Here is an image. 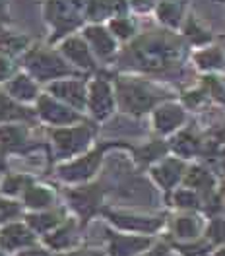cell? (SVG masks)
Listing matches in <instances>:
<instances>
[{"mask_svg": "<svg viewBox=\"0 0 225 256\" xmlns=\"http://www.w3.org/2000/svg\"><path fill=\"white\" fill-rule=\"evenodd\" d=\"M134 54H136L138 66L148 70H163L173 66V62L180 54V47H178V41H175L173 37L158 35L136 43Z\"/></svg>", "mask_w": 225, "mask_h": 256, "instance_id": "1", "label": "cell"}, {"mask_svg": "<svg viewBox=\"0 0 225 256\" xmlns=\"http://www.w3.org/2000/svg\"><path fill=\"white\" fill-rule=\"evenodd\" d=\"M118 99L122 109L128 112H144L156 105L158 96L142 82L124 80L118 82Z\"/></svg>", "mask_w": 225, "mask_h": 256, "instance_id": "2", "label": "cell"}, {"mask_svg": "<svg viewBox=\"0 0 225 256\" xmlns=\"http://www.w3.org/2000/svg\"><path fill=\"white\" fill-rule=\"evenodd\" d=\"M26 62L30 72L39 80H50L70 74V68L62 62V58L50 50H33Z\"/></svg>", "mask_w": 225, "mask_h": 256, "instance_id": "3", "label": "cell"}, {"mask_svg": "<svg viewBox=\"0 0 225 256\" xmlns=\"http://www.w3.org/2000/svg\"><path fill=\"white\" fill-rule=\"evenodd\" d=\"M80 0H48L47 16L56 32L62 33L80 24Z\"/></svg>", "mask_w": 225, "mask_h": 256, "instance_id": "4", "label": "cell"}, {"mask_svg": "<svg viewBox=\"0 0 225 256\" xmlns=\"http://www.w3.org/2000/svg\"><path fill=\"white\" fill-rule=\"evenodd\" d=\"M52 138H54V144L60 156H74L88 146L92 138V130L88 126L62 128V130H56Z\"/></svg>", "mask_w": 225, "mask_h": 256, "instance_id": "5", "label": "cell"}, {"mask_svg": "<svg viewBox=\"0 0 225 256\" xmlns=\"http://www.w3.org/2000/svg\"><path fill=\"white\" fill-rule=\"evenodd\" d=\"M99 161H101V152L97 150V152L86 156V158H80L78 161H72L70 165L60 167V176L64 180H70V182L86 180V178H90V176L96 173Z\"/></svg>", "mask_w": 225, "mask_h": 256, "instance_id": "6", "label": "cell"}, {"mask_svg": "<svg viewBox=\"0 0 225 256\" xmlns=\"http://www.w3.org/2000/svg\"><path fill=\"white\" fill-rule=\"evenodd\" d=\"M184 120H186V114L177 103H165L158 107V111L154 114V124L161 134H169L180 128L184 124Z\"/></svg>", "mask_w": 225, "mask_h": 256, "instance_id": "7", "label": "cell"}, {"mask_svg": "<svg viewBox=\"0 0 225 256\" xmlns=\"http://www.w3.org/2000/svg\"><path fill=\"white\" fill-rule=\"evenodd\" d=\"M90 107L97 118H105L112 111V92L105 80H96L90 88Z\"/></svg>", "mask_w": 225, "mask_h": 256, "instance_id": "8", "label": "cell"}, {"mask_svg": "<svg viewBox=\"0 0 225 256\" xmlns=\"http://www.w3.org/2000/svg\"><path fill=\"white\" fill-rule=\"evenodd\" d=\"M152 175L163 188H173L178 180L184 176V163L177 160V158L163 160L158 167H154Z\"/></svg>", "mask_w": 225, "mask_h": 256, "instance_id": "9", "label": "cell"}, {"mask_svg": "<svg viewBox=\"0 0 225 256\" xmlns=\"http://www.w3.org/2000/svg\"><path fill=\"white\" fill-rule=\"evenodd\" d=\"M39 114L52 124H70L74 120H78V114L66 109L64 105H60L58 101L50 99V97H41L39 99Z\"/></svg>", "mask_w": 225, "mask_h": 256, "instance_id": "10", "label": "cell"}, {"mask_svg": "<svg viewBox=\"0 0 225 256\" xmlns=\"http://www.w3.org/2000/svg\"><path fill=\"white\" fill-rule=\"evenodd\" d=\"M109 218L112 224L122 229L142 231V233H152L163 224L161 218H142V216H128V214H109Z\"/></svg>", "mask_w": 225, "mask_h": 256, "instance_id": "11", "label": "cell"}, {"mask_svg": "<svg viewBox=\"0 0 225 256\" xmlns=\"http://www.w3.org/2000/svg\"><path fill=\"white\" fill-rule=\"evenodd\" d=\"M50 92L56 97H60V99H64L68 103H72L78 109H82L86 105V86L78 80L56 82V84L50 86Z\"/></svg>", "mask_w": 225, "mask_h": 256, "instance_id": "12", "label": "cell"}, {"mask_svg": "<svg viewBox=\"0 0 225 256\" xmlns=\"http://www.w3.org/2000/svg\"><path fill=\"white\" fill-rule=\"evenodd\" d=\"M150 246L148 237H130V235H112L111 256H134Z\"/></svg>", "mask_w": 225, "mask_h": 256, "instance_id": "13", "label": "cell"}, {"mask_svg": "<svg viewBox=\"0 0 225 256\" xmlns=\"http://www.w3.org/2000/svg\"><path fill=\"white\" fill-rule=\"evenodd\" d=\"M70 200L74 204V208L80 212L82 216H90L94 214L101 200V192L97 186H88V188H80V190L70 192Z\"/></svg>", "mask_w": 225, "mask_h": 256, "instance_id": "14", "label": "cell"}, {"mask_svg": "<svg viewBox=\"0 0 225 256\" xmlns=\"http://www.w3.org/2000/svg\"><path fill=\"white\" fill-rule=\"evenodd\" d=\"M62 52H64L72 62L82 66V68H94V56H92V52H90L88 45H86L82 39L72 37V39L64 41Z\"/></svg>", "mask_w": 225, "mask_h": 256, "instance_id": "15", "label": "cell"}, {"mask_svg": "<svg viewBox=\"0 0 225 256\" xmlns=\"http://www.w3.org/2000/svg\"><path fill=\"white\" fill-rule=\"evenodd\" d=\"M86 39L90 41V45L94 47V50L101 58H107L114 52V41H112L111 33L103 28H88Z\"/></svg>", "mask_w": 225, "mask_h": 256, "instance_id": "16", "label": "cell"}, {"mask_svg": "<svg viewBox=\"0 0 225 256\" xmlns=\"http://www.w3.org/2000/svg\"><path fill=\"white\" fill-rule=\"evenodd\" d=\"M0 242L4 248H20V246H28L33 242L32 231H28L24 225H10L2 231Z\"/></svg>", "mask_w": 225, "mask_h": 256, "instance_id": "17", "label": "cell"}, {"mask_svg": "<svg viewBox=\"0 0 225 256\" xmlns=\"http://www.w3.org/2000/svg\"><path fill=\"white\" fill-rule=\"evenodd\" d=\"M202 227H204V224H202V220L198 216H180L177 220V224H175V233L180 239L192 240L200 235Z\"/></svg>", "mask_w": 225, "mask_h": 256, "instance_id": "18", "label": "cell"}, {"mask_svg": "<svg viewBox=\"0 0 225 256\" xmlns=\"http://www.w3.org/2000/svg\"><path fill=\"white\" fill-rule=\"evenodd\" d=\"M158 16L165 26L177 28L180 24V18H182V6L177 0H163L158 6Z\"/></svg>", "mask_w": 225, "mask_h": 256, "instance_id": "19", "label": "cell"}, {"mask_svg": "<svg viewBox=\"0 0 225 256\" xmlns=\"http://www.w3.org/2000/svg\"><path fill=\"white\" fill-rule=\"evenodd\" d=\"M124 8H126L124 0H94L90 4V16L94 20H101V18H107L109 14L122 12Z\"/></svg>", "mask_w": 225, "mask_h": 256, "instance_id": "20", "label": "cell"}, {"mask_svg": "<svg viewBox=\"0 0 225 256\" xmlns=\"http://www.w3.org/2000/svg\"><path fill=\"white\" fill-rule=\"evenodd\" d=\"M173 150L177 152L178 156L188 158V156L198 154V150H200V142L196 140V136H194L192 132H180L177 138L173 140Z\"/></svg>", "mask_w": 225, "mask_h": 256, "instance_id": "21", "label": "cell"}, {"mask_svg": "<svg viewBox=\"0 0 225 256\" xmlns=\"http://www.w3.org/2000/svg\"><path fill=\"white\" fill-rule=\"evenodd\" d=\"M8 90H10L12 97L22 99V101H30V99H33V97L37 96L35 84L30 78H26V76H18L16 80L8 86Z\"/></svg>", "mask_w": 225, "mask_h": 256, "instance_id": "22", "label": "cell"}, {"mask_svg": "<svg viewBox=\"0 0 225 256\" xmlns=\"http://www.w3.org/2000/svg\"><path fill=\"white\" fill-rule=\"evenodd\" d=\"M186 186L192 190H210L214 186V176L202 167H194L186 175Z\"/></svg>", "mask_w": 225, "mask_h": 256, "instance_id": "23", "label": "cell"}, {"mask_svg": "<svg viewBox=\"0 0 225 256\" xmlns=\"http://www.w3.org/2000/svg\"><path fill=\"white\" fill-rule=\"evenodd\" d=\"M184 35L192 41L194 45H206L210 39H212L210 32L196 18H188L186 20V24H184Z\"/></svg>", "mask_w": 225, "mask_h": 256, "instance_id": "24", "label": "cell"}, {"mask_svg": "<svg viewBox=\"0 0 225 256\" xmlns=\"http://www.w3.org/2000/svg\"><path fill=\"white\" fill-rule=\"evenodd\" d=\"M26 142V130L20 126L0 128V144L6 150H14Z\"/></svg>", "mask_w": 225, "mask_h": 256, "instance_id": "25", "label": "cell"}, {"mask_svg": "<svg viewBox=\"0 0 225 256\" xmlns=\"http://www.w3.org/2000/svg\"><path fill=\"white\" fill-rule=\"evenodd\" d=\"M196 62L204 70H214V68H220L224 64V54L218 47L204 48L196 54Z\"/></svg>", "mask_w": 225, "mask_h": 256, "instance_id": "26", "label": "cell"}, {"mask_svg": "<svg viewBox=\"0 0 225 256\" xmlns=\"http://www.w3.org/2000/svg\"><path fill=\"white\" fill-rule=\"evenodd\" d=\"M52 202V192L45 186H32L26 192V204L30 208H45Z\"/></svg>", "mask_w": 225, "mask_h": 256, "instance_id": "27", "label": "cell"}, {"mask_svg": "<svg viewBox=\"0 0 225 256\" xmlns=\"http://www.w3.org/2000/svg\"><path fill=\"white\" fill-rule=\"evenodd\" d=\"M30 112L16 103H12L8 97H0V120H12V118H28Z\"/></svg>", "mask_w": 225, "mask_h": 256, "instance_id": "28", "label": "cell"}, {"mask_svg": "<svg viewBox=\"0 0 225 256\" xmlns=\"http://www.w3.org/2000/svg\"><path fill=\"white\" fill-rule=\"evenodd\" d=\"M58 216L56 214H41V216H32L30 218V225L35 231H48L50 227L58 224Z\"/></svg>", "mask_w": 225, "mask_h": 256, "instance_id": "29", "label": "cell"}, {"mask_svg": "<svg viewBox=\"0 0 225 256\" xmlns=\"http://www.w3.org/2000/svg\"><path fill=\"white\" fill-rule=\"evenodd\" d=\"M175 204L180 208H196L200 204V198H198V192L192 188H180L175 194Z\"/></svg>", "mask_w": 225, "mask_h": 256, "instance_id": "30", "label": "cell"}, {"mask_svg": "<svg viewBox=\"0 0 225 256\" xmlns=\"http://www.w3.org/2000/svg\"><path fill=\"white\" fill-rule=\"evenodd\" d=\"M48 244H52L54 248H66L72 242V225H66L60 231H56L54 235L48 237Z\"/></svg>", "mask_w": 225, "mask_h": 256, "instance_id": "31", "label": "cell"}, {"mask_svg": "<svg viewBox=\"0 0 225 256\" xmlns=\"http://www.w3.org/2000/svg\"><path fill=\"white\" fill-rule=\"evenodd\" d=\"M111 30H112V33H116L118 37L126 39V37H130V35L134 33V26H132V22L126 20V18H114L111 22Z\"/></svg>", "mask_w": 225, "mask_h": 256, "instance_id": "32", "label": "cell"}, {"mask_svg": "<svg viewBox=\"0 0 225 256\" xmlns=\"http://www.w3.org/2000/svg\"><path fill=\"white\" fill-rule=\"evenodd\" d=\"M180 248V252L184 256H210V248H212V244H210L208 240L204 242H194V244H182V246H178Z\"/></svg>", "mask_w": 225, "mask_h": 256, "instance_id": "33", "label": "cell"}, {"mask_svg": "<svg viewBox=\"0 0 225 256\" xmlns=\"http://www.w3.org/2000/svg\"><path fill=\"white\" fill-rule=\"evenodd\" d=\"M165 152H167V148L161 144V142H154V144H150L148 148H144V150H142V154H140V160L146 161V163H150V161H154V160H158V158H161Z\"/></svg>", "mask_w": 225, "mask_h": 256, "instance_id": "34", "label": "cell"}, {"mask_svg": "<svg viewBox=\"0 0 225 256\" xmlns=\"http://www.w3.org/2000/svg\"><path fill=\"white\" fill-rule=\"evenodd\" d=\"M208 237L212 242H224L225 240V220H214L208 227Z\"/></svg>", "mask_w": 225, "mask_h": 256, "instance_id": "35", "label": "cell"}, {"mask_svg": "<svg viewBox=\"0 0 225 256\" xmlns=\"http://www.w3.org/2000/svg\"><path fill=\"white\" fill-rule=\"evenodd\" d=\"M28 182H30V180H28L26 176H10V178H6V182H4V192L16 194V192L22 190Z\"/></svg>", "mask_w": 225, "mask_h": 256, "instance_id": "36", "label": "cell"}, {"mask_svg": "<svg viewBox=\"0 0 225 256\" xmlns=\"http://www.w3.org/2000/svg\"><path fill=\"white\" fill-rule=\"evenodd\" d=\"M0 43L10 50H18V48L26 45V39L24 37H14V35H4V37H0Z\"/></svg>", "mask_w": 225, "mask_h": 256, "instance_id": "37", "label": "cell"}, {"mask_svg": "<svg viewBox=\"0 0 225 256\" xmlns=\"http://www.w3.org/2000/svg\"><path fill=\"white\" fill-rule=\"evenodd\" d=\"M16 214H18L16 204H12V202H2V200H0V222L12 218V216H16Z\"/></svg>", "mask_w": 225, "mask_h": 256, "instance_id": "38", "label": "cell"}, {"mask_svg": "<svg viewBox=\"0 0 225 256\" xmlns=\"http://www.w3.org/2000/svg\"><path fill=\"white\" fill-rule=\"evenodd\" d=\"M10 70H12L10 62H8L4 56H0V80H2V78H6V76L10 74Z\"/></svg>", "mask_w": 225, "mask_h": 256, "instance_id": "39", "label": "cell"}, {"mask_svg": "<svg viewBox=\"0 0 225 256\" xmlns=\"http://www.w3.org/2000/svg\"><path fill=\"white\" fill-rule=\"evenodd\" d=\"M62 256H101L99 252H94V250H76V252H68V254Z\"/></svg>", "mask_w": 225, "mask_h": 256, "instance_id": "40", "label": "cell"}, {"mask_svg": "<svg viewBox=\"0 0 225 256\" xmlns=\"http://www.w3.org/2000/svg\"><path fill=\"white\" fill-rule=\"evenodd\" d=\"M167 254V248L165 246H158V248H154L152 252H148L146 256H165Z\"/></svg>", "mask_w": 225, "mask_h": 256, "instance_id": "41", "label": "cell"}, {"mask_svg": "<svg viewBox=\"0 0 225 256\" xmlns=\"http://www.w3.org/2000/svg\"><path fill=\"white\" fill-rule=\"evenodd\" d=\"M20 256H48L45 250H26V252H22Z\"/></svg>", "mask_w": 225, "mask_h": 256, "instance_id": "42", "label": "cell"}, {"mask_svg": "<svg viewBox=\"0 0 225 256\" xmlns=\"http://www.w3.org/2000/svg\"><path fill=\"white\" fill-rule=\"evenodd\" d=\"M216 256H225V250H220V252H218Z\"/></svg>", "mask_w": 225, "mask_h": 256, "instance_id": "43", "label": "cell"}, {"mask_svg": "<svg viewBox=\"0 0 225 256\" xmlns=\"http://www.w3.org/2000/svg\"><path fill=\"white\" fill-rule=\"evenodd\" d=\"M222 138H225V130H222Z\"/></svg>", "mask_w": 225, "mask_h": 256, "instance_id": "44", "label": "cell"}, {"mask_svg": "<svg viewBox=\"0 0 225 256\" xmlns=\"http://www.w3.org/2000/svg\"><path fill=\"white\" fill-rule=\"evenodd\" d=\"M0 12H2V0H0Z\"/></svg>", "mask_w": 225, "mask_h": 256, "instance_id": "45", "label": "cell"}]
</instances>
